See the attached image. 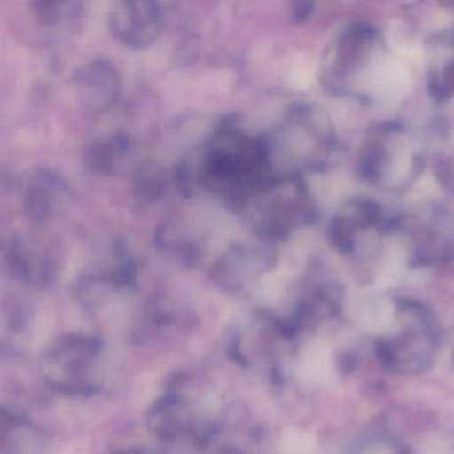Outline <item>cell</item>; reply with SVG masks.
Here are the masks:
<instances>
[{"label": "cell", "instance_id": "cell-1", "mask_svg": "<svg viewBox=\"0 0 454 454\" xmlns=\"http://www.w3.org/2000/svg\"><path fill=\"white\" fill-rule=\"evenodd\" d=\"M270 175L265 135L252 134L227 118L180 160L175 179L183 195L193 198L204 191L235 209Z\"/></svg>", "mask_w": 454, "mask_h": 454}, {"label": "cell", "instance_id": "cell-2", "mask_svg": "<svg viewBox=\"0 0 454 454\" xmlns=\"http://www.w3.org/2000/svg\"><path fill=\"white\" fill-rule=\"evenodd\" d=\"M233 211L254 238L276 244L315 220V204L301 176L273 174Z\"/></svg>", "mask_w": 454, "mask_h": 454}, {"label": "cell", "instance_id": "cell-3", "mask_svg": "<svg viewBox=\"0 0 454 454\" xmlns=\"http://www.w3.org/2000/svg\"><path fill=\"white\" fill-rule=\"evenodd\" d=\"M265 139L273 174L301 177L325 164L334 143L328 119L310 106L291 108Z\"/></svg>", "mask_w": 454, "mask_h": 454}, {"label": "cell", "instance_id": "cell-4", "mask_svg": "<svg viewBox=\"0 0 454 454\" xmlns=\"http://www.w3.org/2000/svg\"><path fill=\"white\" fill-rule=\"evenodd\" d=\"M384 54V41L368 23H353L326 47L321 82L328 91L357 95Z\"/></svg>", "mask_w": 454, "mask_h": 454}, {"label": "cell", "instance_id": "cell-5", "mask_svg": "<svg viewBox=\"0 0 454 454\" xmlns=\"http://www.w3.org/2000/svg\"><path fill=\"white\" fill-rule=\"evenodd\" d=\"M421 148L408 129L393 124L369 132L358 156L364 179L385 190H400L421 169Z\"/></svg>", "mask_w": 454, "mask_h": 454}, {"label": "cell", "instance_id": "cell-6", "mask_svg": "<svg viewBox=\"0 0 454 454\" xmlns=\"http://www.w3.org/2000/svg\"><path fill=\"white\" fill-rule=\"evenodd\" d=\"M102 352V342L87 333L63 334L42 356V374L58 392L87 395L97 392L94 369Z\"/></svg>", "mask_w": 454, "mask_h": 454}, {"label": "cell", "instance_id": "cell-7", "mask_svg": "<svg viewBox=\"0 0 454 454\" xmlns=\"http://www.w3.org/2000/svg\"><path fill=\"white\" fill-rule=\"evenodd\" d=\"M275 244L254 238L224 249L209 270L212 283L225 294H240L275 268Z\"/></svg>", "mask_w": 454, "mask_h": 454}, {"label": "cell", "instance_id": "cell-8", "mask_svg": "<svg viewBox=\"0 0 454 454\" xmlns=\"http://www.w3.org/2000/svg\"><path fill=\"white\" fill-rule=\"evenodd\" d=\"M20 206L34 224H49L62 216L73 203L68 180L51 167H36L20 180Z\"/></svg>", "mask_w": 454, "mask_h": 454}, {"label": "cell", "instance_id": "cell-9", "mask_svg": "<svg viewBox=\"0 0 454 454\" xmlns=\"http://www.w3.org/2000/svg\"><path fill=\"white\" fill-rule=\"evenodd\" d=\"M145 424L151 434L166 442L190 437L195 442L204 443L215 430L214 425L199 417L192 403L177 390H169L151 403Z\"/></svg>", "mask_w": 454, "mask_h": 454}, {"label": "cell", "instance_id": "cell-10", "mask_svg": "<svg viewBox=\"0 0 454 454\" xmlns=\"http://www.w3.org/2000/svg\"><path fill=\"white\" fill-rule=\"evenodd\" d=\"M111 36L126 49L153 46L166 27V12L156 2H115L107 14Z\"/></svg>", "mask_w": 454, "mask_h": 454}, {"label": "cell", "instance_id": "cell-11", "mask_svg": "<svg viewBox=\"0 0 454 454\" xmlns=\"http://www.w3.org/2000/svg\"><path fill=\"white\" fill-rule=\"evenodd\" d=\"M74 94L89 116H100L115 107L123 91L121 74L107 58H94L79 66L73 75Z\"/></svg>", "mask_w": 454, "mask_h": 454}, {"label": "cell", "instance_id": "cell-12", "mask_svg": "<svg viewBox=\"0 0 454 454\" xmlns=\"http://www.w3.org/2000/svg\"><path fill=\"white\" fill-rule=\"evenodd\" d=\"M6 264L15 280L43 288L54 278V248L49 241L15 233L6 247Z\"/></svg>", "mask_w": 454, "mask_h": 454}, {"label": "cell", "instance_id": "cell-13", "mask_svg": "<svg viewBox=\"0 0 454 454\" xmlns=\"http://www.w3.org/2000/svg\"><path fill=\"white\" fill-rule=\"evenodd\" d=\"M385 225L384 212L371 199L356 198L347 201L332 217L329 240L341 254H353L365 235Z\"/></svg>", "mask_w": 454, "mask_h": 454}, {"label": "cell", "instance_id": "cell-14", "mask_svg": "<svg viewBox=\"0 0 454 454\" xmlns=\"http://www.w3.org/2000/svg\"><path fill=\"white\" fill-rule=\"evenodd\" d=\"M134 140L129 134L114 132L92 140L84 147V167L100 176L121 174L134 158Z\"/></svg>", "mask_w": 454, "mask_h": 454}, {"label": "cell", "instance_id": "cell-15", "mask_svg": "<svg viewBox=\"0 0 454 454\" xmlns=\"http://www.w3.org/2000/svg\"><path fill=\"white\" fill-rule=\"evenodd\" d=\"M427 90L437 102L454 98V30L433 36L427 43Z\"/></svg>", "mask_w": 454, "mask_h": 454}, {"label": "cell", "instance_id": "cell-16", "mask_svg": "<svg viewBox=\"0 0 454 454\" xmlns=\"http://www.w3.org/2000/svg\"><path fill=\"white\" fill-rule=\"evenodd\" d=\"M28 20L34 23L43 39L79 30L83 17V4L76 2H28Z\"/></svg>", "mask_w": 454, "mask_h": 454}, {"label": "cell", "instance_id": "cell-17", "mask_svg": "<svg viewBox=\"0 0 454 454\" xmlns=\"http://www.w3.org/2000/svg\"><path fill=\"white\" fill-rule=\"evenodd\" d=\"M39 430L20 414L0 411V454H39Z\"/></svg>", "mask_w": 454, "mask_h": 454}, {"label": "cell", "instance_id": "cell-18", "mask_svg": "<svg viewBox=\"0 0 454 454\" xmlns=\"http://www.w3.org/2000/svg\"><path fill=\"white\" fill-rule=\"evenodd\" d=\"M156 244L164 254H171L180 262L193 264L199 259L200 248L192 233L184 224L175 219L161 223L156 233Z\"/></svg>", "mask_w": 454, "mask_h": 454}, {"label": "cell", "instance_id": "cell-19", "mask_svg": "<svg viewBox=\"0 0 454 454\" xmlns=\"http://www.w3.org/2000/svg\"><path fill=\"white\" fill-rule=\"evenodd\" d=\"M167 169L156 161H145L135 168L132 193L140 204L151 206L164 198L168 188Z\"/></svg>", "mask_w": 454, "mask_h": 454}, {"label": "cell", "instance_id": "cell-20", "mask_svg": "<svg viewBox=\"0 0 454 454\" xmlns=\"http://www.w3.org/2000/svg\"><path fill=\"white\" fill-rule=\"evenodd\" d=\"M214 454H244L243 451L239 450L236 448H230V446H225V448L219 449V450L215 451Z\"/></svg>", "mask_w": 454, "mask_h": 454}]
</instances>
